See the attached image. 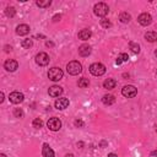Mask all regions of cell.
Returning a JSON list of instances; mask_svg holds the SVG:
<instances>
[{
	"label": "cell",
	"instance_id": "19",
	"mask_svg": "<svg viewBox=\"0 0 157 157\" xmlns=\"http://www.w3.org/2000/svg\"><path fill=\"white\" fill-rule=\"evenodd\" d=\"M145 39L146 40H148V42H156L157 40V33L156 32H153V31H150V32H147L146 34H145Z\"/></svg>",
	"mask_w": 157,
	"mask_h": 157
},
{
	"label": "cell",
	"instance_id": "8",
	"mask_svg": "<svg viewBox=\"0 0 157 157\" xmlns=\"http://www.w3.org/2000/svg\"><path fill=\"white\" fill-rule=\"evenodd\" d=\"M9 99H10V102H11V103L18 104V103L23 102V99H25V96H23V93L18 92V91H13V92H11V93H10V96H9Z\"/></svg>",
	"mask_w": 157,
	"mask_h": 157
},
{
	"label": "cell",
	"instance_id": "22",
	"mask_svg": "<svg viewBox=\"0 0 157 157\" xmlns=\"http://www.w3.org/2000/svg\"><path fill=\"white\" fill-rule=\"evenodd\" d=\"M129 48H130V49H131V52H132V53H135V54H139V53H140V45H139L137 43L130 42V43H129Z\"/></svg>",
	"mask_w": 157,
	"mask_h": 157
},
{
	"label": "cell",
	"instance_id": "7",
	"mask_svg": "<svg viewBox=\"0 0 157 157\" xmlns=\"http://www.w3.org/2000/svg\"><path fill=\"white\" fill-rule=\"evenodd\" d=\"M49 55L47 54V53H38L37 55H36V63L39 65V66H45V65H48L49 64Z\"/></svg>",
	"mask_w": 157,
	"mask_h": 157
},
{
	"label": "cell",
	"instance_id": "21",
	"mask_svg": "<svg viewBox=\"0 0 157 157\" xmlns=\"http://www.w3.org/2000/svg\"><path fill=\"white\" fill-rule=\"evenodd\" d=\"M129 60V56H128V54H125V53H121V54H119L118 55V58H117V64L118 65H120L123 61H128Z\"/></svg>",
	"mask_w": 157,
	"mask_h": 157
},
{
	"label": "cell",
	"instance_id": "11",
	"mask_svg": "<svg viewBox=\"0 0 157 157\" xmlns=\"http://www.w3.org/2000/svg\"><path fill=\"white\" fill-rule=\"evenodd\" d=\"M16 33L18 36H26V34H28L29 33V26L28 25H25V23L18 25L16 27Z\"/></svg>",
	"mask_w": 157,
	"mask_h": 157
},
{
	"label": "cell",
	"instance_id": "2",
	"mask_svg": "<svg viewBox=\"0 0 157 157\" xmlns=\"http://www.w3.org/2000/svg\"><path fill=\"white\" fill-rule=\"evenodd\" d=\"M93 11H94V15H97V16H99V17H104V16L108 13L109 7H108V5L104 4V2H98V4L94 5Z\"/></svg>",
	"mask_w": 157,
	"mask_h": 157
},
{
	"label": "cell",
	"instance_id": "1",
	"mask_svg": "<svg viewBox=\"0 0 157 157\" xmlns=\"http://www.w3.org/2000/svg\"><path fill=\"white\" fill-rule=\"evenodd\" d=\"M66 70L70 75H78L81 71H82V66L78 61L74 60V61H70L67 65H66Z\"/></svg>",
	"mask_w": 157,
	"mask_h": 157
},
{
	"label": "cell",
	"instance_id": "10",
	"mask_svg": "<svg viewBox=\"0 0 157 157\" xmlns=\"http://www.w3.org/2000/svg\"><path fill=\"white\" fill-rule=\"evenodd\" d=\"M4 67H5L7 71L12 72V71H15V70L18 67V63H17L16 60H13V59H7V60L4 63Z\"/></svg>",
	"mask_w": 157,
	"mask_h": 157
},
{
	"label": "cell",
	"instance_id": "25",
	"mask_svg": "<svg viewBox=\"0 0 157 157\" xmlns=\"http://www.w3.org/2000/svg\"><path fill=\"white\" fill-rule=\"evenodd\" d=\"M36 5L39 6V7H49V6L52 5V1H50V0H47V1H40V0H38V1H36Z\"/></svg>",
	"mask_w": 157,
	"mask_h": 157
},
{
	"label": "cell",
	"instance_id": "37",
	"mask_svg": "<svg viewBox=\"0 0 157 157\" xmlns=\"http://www.w3.org/2000/svg\"><path fill=\"white\" fill-rule=\"evenodd\" d=\"M0 157H6V155H4V153H1V155H0Z\"/></svg>",
	"mask_w": 157,
	"mask_h": 157
},
{
	"label": "cell",
	"instance_id": "27",
	"mask_svg": "<svg viewBox=\"0 0 157 157\" xmlns=\"http://www.w3.org/2000/svg\"><path fill=\"white\" fill-rule=\"evenodd\" d=\"M32 124H33V128H36V129H40V128L43 126V121H42V119H39V118H36Z\"/></svg>",
	"mask_w": 157,
	"mask_h": 157
},
{
	"label": "cell",
	"instance_id": "17",
	"mask_svg": "<svg viewBox=\"0 0 157 157\" xmlns=\"http://www.w3.org/2000/svg\"><path fill=\"white\" fill-rule=\"evenodd\" d=\"M115 86H117V81L114 78H107L103 82V87L107 88V90H113Z\"/></svg>",
	"mask_w": 157,
	"mask_h": 157
},
{
	"label": "cell",
	"instance_id": "9",
	"mask_svg": "<svg viewBox=\"0 0 157 157\" xmlns=\"http://www.w3.org/2000/svg\"><path fill=\"white\" fill-rule=\"evenodd\" d=\"M137 21H139V23L142 25V26H148V25L152 22V17H151L150 13L144 12V13H141V15L137 17Z\"/></svg>",
	"mask_w": 157,
	"mask_h": 157
},
{
	"label": "cell",
	"instance_id": "35",
	"mask_svg": "<svg viewBox=\"0 0 157 157\" xmlns=\"http://www.w3.org/2000/svg\"><path fill=\"white\" fill-rule=\"evenodd\" d=\"M108 157H118L115 153H108Z\"/></svg>",
	"mask_w": 157,
	"mask_h": 157
},
{
	"label": "cell",
	"instance_id": "39",
	"mask_svg": "<svg viewBox=\"0 0 157 157\" xmlns=\"http://www.w3.org/2000/svg\"><path fill=\"white\" fill-rule=\"evenodd\" d=\"M155 55H156V56H157V49H156V52H155Z\"/></svg>",
	"mask_w": 157,
	"mask_h": 157
},
{
	"label": "cell",
	"instance_id": "31",
	"mask_svg": "<svg viewBox=\"0 0 157 157\" xmlns=\"http://www.w3.org/2000/svg\"><path fill=\"white\" fill-rule=\"evenodd\" d=\"M60 18H61V16H60V15H55V16L53 17V21H54V22H58Z\"/></svg>",
	"mask_w": 157,
	"mask_h": 157
},
{
	"label": "cell",
	"instance_id": "23",
	"mask_svg": "<svg viewBox=\"0 0 157 157\" xmlns=\"http://www.w3.org/2000/svg\"><path fill=\"white\" fill-rule=\"evenodd\" d=\"M5 15H6L7 17H13V16L16 15V10H15V7H12V6H7L6 10H5Z\"/></svg>",
	"mask_w": 157,
	"mask_h": 157
},
{
	"label": "cell",
	"instance_id": "32",
	"mask_svg": "<svg viewBox=\"0 0 157 157\" xmlns=\"http://www.w3.org/2000/svg\"><path fill=\"white\" fill-rule=\"evenodd\" d=\"M45 45H47V47H53V45H54V43H53V42H49V40H48V42L45 43Z\"/></svg>",
	"mask_w": 157,
	"mask_h": 157
},
{
	"label": "cell",
	"instance_id": "33",
	"mask_svg": "<svg viewBox=\"0 0 157 157\" xmlns=\"http://www.w3.org/2000/svg\"><path fill=\"white\" fill-rule=\"evenodd\" d=\"M2 102H4V92L0 93V103H2Z\"/></svg>",
	"mask_w": 157,
	"mask_h": 157
},
{
	"label": "cell",
	"instance_id": "13",
	"mask_svg": "<svg viewBox=\"0 0 157 157\" xmlns=\"http://www.w3.org/2000/svg\"><path fill=\"white\" fill-rule=\"evenodd\" d=\"M48 93H49V96H52V97H59V96L63 93V88H61L60 86H52V87H49Z\"/></svg>",
	"mask_w": 157,
	"mask_h": 157
},
{
	"label": "cell",
	"instance_id": "14",
	"mask_svg": "<svg viewBox=\"0 0 157 157\" xmlns=\"http://www.w3.org/2000/svg\"><path fill=\"white\" fill-rule=\"evenodd\" d=\"M69 99L67 98H59L55 101V108L58 109H65L69 107Z\"/></svg>",
	"mask_w": 157,
	"mask_h": 157
},
{
	"label": "cell",
	"instance_id": "24",
	"mask_svg": "<svg viewBox=\"0 0 157 157\" xmlns=\"http://www.w3.org/2000/svg\"><path fill=\"white\" fill-rule=\"evenodd\" d=\"M88 85H90L88 78L82 77V78L78 80V87H81V88H86V87H88Z\"/></svg>",
	"mask_w": 157,
	"mask_h": 157
},
{
	"label": "cell",
	"instance_id": "5",
	"mask_svg": "<svg viewBox=\"0 0 157 157\" xmlns=\"http://www.w3.org/2000/svg\"><path fill=\"white\" fill-rule=\"evenodd\" d=\"M121 93H123V96L126 97V98H132V97H135V96L137 94V90H136V87L132 86V85H126V86L123 87Z\"/></svg>",
	"mask_w": 157,
	"mask_h": 157
},
{
	"label": "cell",
	"instance_id": "36",
	"mask_svg": "<svg viewBox=\"0 0 157 157\" xmlns=\"http://www.w3.org/2000/svg\"><path fill=\"white\" fill-rule=\"evenodd\" d=\"M151 155H152V156H157V151H153Z\"/></svg>",
	"mask_w": 157,
	"mask_h": 157
},
{
	"label": "cell",
	"instance_id": "34",
	"mask_svg": "<svg viewBox=\"0 0 157 157\" xmlns=\"http://www.w3.org/2000/svg\"><path fill=\"white\" fill-rule=\"evenodd\" d=\"M10 50H11V47L6 45V47H5V52H10Z\"/></svg>",
	"mask_w": 157,
	"mask_h": 157
},
{
	"label": "cell",
	"instance_id": "29",
	"mask_svg": "<svg viewBox=\"0 0 157 157\" xmlns=\"http://www.w3.org/2000/svg\"><path fill=\"white\" fill-rule=\"evenodd\" d=\"M13 115H15L16 118H22V117H23V112H22V109L16 108V109L13 110Z\"/></svg>",
	"mask_w": 157,
	"mask_h": 157
},
{
	"label": "cell",
	"instance_id": "26",
	"mask_svg": "<svg viewBox=\"0 0 157 157\" xmlns=\"http://www.w3.org/2000/svg\"><path fill=\"white\" fill-rule=\"evenodd\" d=\"M21 45H22L25 49H29V48L33 45V42H32V39H23V40L21 42Z\"/></svg>",
	"mask_w": 157,
	"mask_h": 157
},
{
	"label": "cell",
	"instance_id": "30",
	"mask_svg": "<svg viewBox=\"0 0 157 157\" xmlns=\"http://www.w3.org/2000/svg\"><path fill=\"white\" fill-rule=\"evenodd\" d=\"M75 125H76L77 128H82V126H83V121L80 120V119H76V120H75Z\"/></svg>",
	"mask_w": 157,
	"mask_h": 157
},
{
	"label": "cell",
	"instance_id": "4",
	"mask_svg": "<svg viewBox=\"0 0 157 157\" xmlns=\"http://www.w3.org/2000/svg\"><path fill=\"white\" fill-rule=\"evenodd\" d=\"M90 72L94 76H102L105 72V66L101 63H94L90 66Z\"/></svg>",
	"mask_w": 157,
	"mask_h": 157
},
{
	"label": "cell",
	"instance_id": "6",
	"mask_svg": "<svg viewBox=\"0 0 157 157\" xmlns=\"http://www.w3.org/2000/svg\"><path fill=\"white\" fill-rule=\"evenodd\" d=\"M47 126H48L52 131H58V130H60V128H61V121H60L59 118L53 117V118H50V119L47 121Z\"/></svg>",
	"mask_w": 157,
	"mask_h": 157
},
{
	"label": "cell",
	"instance_id": "38",
	"mask_svg": "<svg viewBox=\"0 0 157 157\" xmlns=\"http://www.w3.org/2000/svg\"><path fill=\"white\" fill-rule=\"evenodd\" d=\"M66 157H74L72 155H66Z\"/></svg>",
	"mask_w": 157,
	"mask_h": 157
},
{
	"label": "cell",
	"instance_id": "20",
	"mask_svg": "<svg viewBox=\"0 0 157 157\" xmlns=\"http://www.w3.org/2000/svg\"><path fill=\"white\" fill-rule=\"evenodd\" d=\"M130 18H131V16H130L128 12H121V13L119 15V20H120L123 23H128V22L130 21Z\"/></svg>",
	"mask_w": 157,
	"mask_h": 157
},
{
	"label": "cell",
	"instance_id": "12",
	"mask_svg": "<svg viewBox=\"0 0 157 157\" xmlns=\"http://www.w3.org/2000/svg\"><path fill=\"white\" fill-rule=\"evenodd\" d=\"M91 52H92V48H91L88 44H82V45H80V48H78V54H80L81 56H88V55L91 54Z\"/></svg>",
	"mask_w": 157,
	"mask_h": 157
},
{
	"label": "cell",
	"instance_id": "18",
	"mask_svg": "<svg viewBox=\"0 0 157 157\" xmlns=\"http://www.w3.org/2000/svg\"><path fill=\"white\" fill-rule=\"evenodd\" d=\"M102 102H103V104H105V105H110V104H113V103L115 102V97L112 96V94H104V96L102 97Z\"/></svg>",
	"mask_w": 157,
	"mask_h": 157
},
{
	"label": "cell",
	"instance_id": "16",
	"mask_svg": "<svg viewBox=\"0 0 157 157\" xmlns=\"http://www.w3.org/2000/svg\"><path fill=\"white\" fill-rule=\"evenodd\" d=\"M91 36H92V32H91L90 29H87V28L81 29V31L78 32V38H80V39H82V40H87Z\"/></svg>",
	"mask_w": 157,
	"mask_h": 157
},
{
	"label": "cell",
	"instance_id": "28",
	"mask_svg": "<svg viewBox=\"0 0 157 157\" xmlns=\"http://www.w3.org/2000/svg\"><path fill=\"white\" fill-rule=\"evenodd\" d=\"M101 26L104 27V28H109V27L112 26V23H110L109 20H107V18H102V20H101Z\"/></svg>",
	"mask_w": 157,
	"mask_h": 157
},
{
	"label": "cell",
	"instance_id": "15",
	"mask_svg": "<svg viewBox=\"0 0 157 157\" xmlns=\"http://www.w3.org/2000/svg\"><path fill=\"white\" fill-rule=\"evenodd\" d=\"M44 157H54V151L48 144H43V151H42Z\"/></svg>",
	"mask_w": 157,
	"mask_h": 157
},
{
	"label": "cell",
	"instance_id": "3",
	"mask_svg": "<svg viewBox=\"0 0 157 157\" xmlns=\"http://www.w3.org/2000/svg\"><path fill=\"white\" fill-rule=\"evenodd\" d=\"M63 75H64V72H63V70L60 67H52L48 71V77L52 81H59V80H61L63 78Z\"/></svg>",
	"mask_w": 157,
	"mask_h": 157
}]
</instances>
